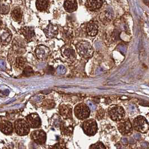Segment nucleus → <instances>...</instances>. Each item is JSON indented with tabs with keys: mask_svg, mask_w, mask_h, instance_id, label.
<instances>
[{
	"mask_svg": "<svg viewBox=\"0 0 149 149\" xmlns=\"http://www.w3.org/2000/svg\"><path fill=\"white\" fill-rule=\"evenodd\" d=\"M76 47L79 54L84 58H90L93 56L94 53L93 47L89 42L86 41L79 42Z\"/></svg>",
	"mask_w": 149,
	"mask_h": 149,
	"instance_id": "nucleus-1",
	"label": "nucleus"
},
{
	"mask_svg": "<svg viewBox=\"0 0 149 149\" xmlns=\"http://www.w3.org/2000/svg\"><path fill=\"white\" fill-rule=\"evenodd\" d=\"M108 114L110 118L114 121H120L124 118L125 112L122 106L114 105L108 109Z\"/></svg>",
	"mask_w": 149,
	"mask_h": 149,
	"instance_id": "nucleus-2",
	"label": "nucleus"
},
{
	"mask_svg": "<svg viewBox=\"0 0 149 149\" xmlns=\"http://www.w3.org/2000/svg\"><path fill=\"white\" fill-rule=\"evenodd\" d=\"M133 128L136 131L141 133H146L149 130V123L143 116L137 117L133 122Z\"/></svg>",
	"mask_w": 149,
	"mask_h": 149,
	"instance_id": "nucleus-3",
	"label": "nucleus"
},
{
	"mask_svg": "<svg viewBox=\"0 0 149 149\" xmlns=\"http://www.w3.org/2000/svg\"><path fill=\"white\" fill-rule=\"evenodd\" d=\"M14 128L17 135L25 136L29 133L30 131V126L27 121L22 119H17L14 123Z\"/></svg>",
	"mask_w": 149,
	"mask_h": 149,
	"instance_id": "nucleus-4",
	"label": "nucleus"
},
{
	"mask_svg": "<svg viewBox=\"0 0 149 149\" xmlns=\"http://www.w3.org/2000/svg\"><path fill=\"white\" fill-rule=\"evenodd\" d=\"M90 113V109L85 104H79L74 108V114L78 119H85L89 117Z\"/></svg>",
	"mask_w": 149,
	"mask_h": 149,
	"instance_id": "nucleus-5",
	"label": "nucleus"
},
{
	"mask_svg": "<svg viewBox=\"0 0 149 149\" xmlns=\"http://www.w3.org/2000/svg\"><path fill=\"white\" fill-rule=\"evenodd\" d=\"M82 129L86 135L89 136L95 135L98 130V126L94 119H89L82 124Z\"/></svg>",
	"mask_w": 149,
	"mask_h": 149,
	"instance_id": "nucleus-6",
	"label": "nucleus"
},
{
	"mask_svg": "<svg viewBox=\"0 0 149 149\" xmlns=\"http://www.w3.org/2000/svg\"><path fill=\"white\" fill-rule=\"evenodd\" d=\"M118 129L122 135L129 136L132 133V126L129 119H124L118 124Z\"/></svg>",
	"mask_w": 149,
	"mask_h": 149,
	"instance_id": "nucleus-7",
	"label": "nucleus"
},
{
	"mask_svg": "<svg viewBox=\"0 0 149 149\" xmlns=\"http://www.w3.org/2000/svg\"><path fill=\"white\" fill-rule=\"evenodd\" d=\"M59 127L61 133L66 136L71 135L74 131V126L71 119H66L65 121H61Z\"/></svg>",
	"mask_w": 149,
	"mask_h": 149,
	"instance_id": "nucleus-8",
	"label": "nucleus"
},
{
	"mask_svg": "<svg viewBox=\"0 0 149 149\" xmlns=\"http://www.w3.org/2000/svg\"><path fill=\"white\" fill-rule=\"evenodd\" d=\"M31 138L36 144L43 145L46 141L47 135L43 130H37L32 133Z\"/></svg>",
	"mask_w": 149,
	"mask_h": 149,
	"instance_id": "nucleus-9",
	"label": "nucleus"
},
{
	"mask_svg": "<svg viewBox=\"0 0 149 149\" xmlns=\"http://www.w3.org/2000/svg\"><path fill=\"white\" fill-rule=\"evenodd\" d=\"M26 121L29 124L30 127L33 128H39L41 126V119L37 113H32L26 117Z\"/></svg>",
	"mask_w": 149,
	"mask_h": 149,
	"instance_id": "nucleus-10",
	"label": "nucleus"
},
{
	"mask_svg": "<svg viewBox=\"0 0 149 149\" xmlns=\"http://www.w3.org/2000/svg\"><path fill=\"white\" fill-rule=\"evenodd\" d=\"M49 49L44 46H39L35 49V54L37 57L40 60H45L49 56Z\"/></svg>",
	"mask_w": 149,
	"mask_h": 149,
	"instance_id": "nucleus-11",
	"label": "nucleus"
},
{
	"mask_svg": "<svg viewBox=\"0 0 149 149\" xmlns=\"http://www.w3.org/2000/svg\"><path fill=\"white\" fill-rule=\"evenodd\" d=\"M11 34L9 30L4 28L0 29V44L6 46L11 40Z\"/></svg>",
	"mask_w": 149,
	"mask_h": 149,
	"instance_id": "nucleus-12",
	"label": "nucleus"
},
{
	"mask_svg": "<svg viewBox=\"0 0 149 149\" xmlns=\"http://www.w3.org/2000/svg\"><path fill=\"white\" fill-rule=\"evenodd\" d=\"M59 112L64 119L72 118V108L69 105H61L59 108Z\"/></svg>",
	"mask_w": 149,
	"mask_h": 149,
	"instance_id": "nucleus-13",
	"label": "nucleus"
},
{
	"mask_svg": "<svg viewBox=\"0 0 149 149\" xmlns=\"http://www.w3.org/2000/svg\"><path fill=\"white\" fill-rule=\"evenodd\" d=\"M44 32L48 38H53L58 34V27L51 24L44 30Z\"/></svg>",
	"mask_w": 149,
	"mask_h": 149,
	"instance_id": "nucleus-14",
	"label": "nucleus"
},
{
	"mask_svg": "<svg viewBox=\"0 0 149 149\" xmlns=\"http://www.w3.org/2000/svg\"><path fill=\"white\" fill-rule=\"evenodd\" d=\"M0 130L5 135H10L12 133L14 130L13 124L9 121H3L0 123Z\"/></svg>",
	"mask_w": 149,
	"mask_h": 149,
	"instance_id": "nucleus-15",
	"label": "nucleus"
},
{
	"mask_svg": "<svg viewBox=\"0 0 149 149\" xmlns=\"http://www.w3.org/2000/svg\"><path fill=\"white\" fill-rule=\"evenodd\" d=\"M103 0H87L86 6L90 10L94 11L98 10L101 7Z\"/></svg>",
	"mask_w": 149,
	"mask_h": 149,
	"instance_id": "nucleus-16",
	"label": "nucleus"
},
{
	"mask_svg": "<svg viewBox=\"0 0 149 149\" xmlns=\"http://www.w3.org/2000/svg\"><path fill=\"white\" fill-rule=\"evenodd\" d=\"M86 32L87 34L90 36L94 37L97 34L98 32V26L96 22L90 21L87 25Z\"/></svg>",
	"mask_w": 149,
	"mask_h": 149,
	"instance_id": "nucleus-17",
	"label": "nucleus"
},
{
	"mask_svg": "<svg viewBox=\"0 0 149 149\" xmlns=\"http://www.w3.org/2000/svg\"><path fill=\"white\" fill-rule=\"evenodd\" d=\"M22 34L27 41H30L35 36L34 29L32 27H24L21 29Z\"/></svg>",
	"mask_w": 149,
	"mask_h": 149,
	"instance_id": "nucleus-18",
	"label": "nucleus"
},
{
	"mask_svg": "<svg viewBox=\"0 0 149 149\" xmlns=\"http://www.w3.org/2000/svg\"><path fill=\"white\" fill-rule=\"evenodd\" d=\"M64 7L67 12H74L77 8L76 1V0H66L64 3Z\"/></svg>",
	"mask_w": 149,
	"mask_h": 149,
	"instance_id": "nucleus-19",
	"label": "nucleus"
},
{
	"mask_svg": "<svg viewBox=\"0 0 149 149\" xmlns=\"http://www.w3.org/2000/svg\"><path fill=\"white\" fill-rule=\"evenodd\" d=\"M99 19L104 24L109 22L112 19V15L109 11L106 10L101 13L99 16Z\"/></svg>",
	"mask_w": 149,
	"mask_h": 149,
	"instance_id": "nucleus-20",
	"label": "nucleus"
},
{
	"mask_svg": "<svg viewBox=\"0 0 149 149\" xmlns=\"http://www.w3.org/2000/svg\"><path fill=\"white\" fill-rule=\"evenodd\" d=\"M62 54L64 57H65L69 59V60L73 61L76 57L75 52L74 50L71 48H66L62 51Z\"/></svg>",
	"mask_w": 149,
	"mask_h": 149,
	"instance_id": "nucleus-21",
	"label": "nucleus"
},
{
	"mask_svg": "<svg viewBox=\"0 0 149 149\" xmlns=\"http://www.w3.org/2000/svg\"><path fill=\"white\" fill-rule=\"evenodd\" d=\"M49 5L48 0H37L36 6L38 10L43 11L47 9Z\"/></svg>",
	"mask_w": 149,
	"mask_h": 149,
	"instance_id": "nucleus-22",
	"label": "nucleus"
},
{
	"mask_svg": "<svg viewBox=\"0 0 149 149\" xmlns=\"http://www.w3.org/2000/svg\"><path fill=\"white\" fill-rule=\"evenodd\" d=\"M26 62H27V61H26L25 58L22 57H18L16 58L14 64L15 67L17 69H22L25 67Z\"/></svg>",
	"mask_w": 149,
	"mask_h": 149,
	"instance_id": "nucleus-23",
	"label": "nucleus"
},
{
	"mask_svg": "<svg viewBox=\"0 0 149 149\" xmlns=\"http://www.w3.org/2000/svg\"><path fill=\"white\" fill-rule=\"evenodd\" d=\"M11 16L15 21H20L22 17L21 11L20 8H15L11 12Z\"/></svg>",
	"mask_w": 149,
	"mask_h": 149,
	"instance_id": "nucleus-24",
	"label": "nucleus"
},
{
	"mask_svg": "<svg viewBox=\"0 0 149 149\" xmlns=\"http://www.w3.org/2000/svg\"><path fill=\"white\" fill-rule=\"evenodd\" d=\"M43 106L46 108H52L54 106V101L51 100H46V101L44 102Z\"/></svg>",
	"mask_w": 149,
	"mask_h": 149,
	"instance_id": "nucleus-25",
	"label": "nucleus"
},
{
	"mask_svg": "<svg viewBox=\"0 0 149 149\" xmlns=\"http://www.w3.org/2000/svg\"><path fill=\"white\" fill-rule=\"evenodd\" d=\"M10 11V7L7 5H3L0 8V13L2 14H7Z\"/></svg>",
	"mask_w": 149,
	"mask_h": 149,
	"instance_id": "nucleus-26",
	"label": "nucleus"
},
{
	"mask_svg": "<svg viewBox=\"0 0 149 149\" xmlns=\"http://www.w3.org/2000/svg\"><path fill=\"white\" fill-rule=\"evenodd\" d=\"M33 73V71L30 67H27L25 68L24 70V75L25 76H29L32 74Z\"/></svg>",
	"mask_w": 149,
	"mask_h": 149,
	"instance_id": "nucleus-27",
	"label": "nucleus"
},
{
	"mask_svg": "<svg viewBox=\"0 0 149 149\" xmlns=\"http://www.w3.org/2000/svg\"><path fill=\"white\" fill-rule=\"evenodd\" d=\"M90 148L91 149H105L106 147L104 146L103 144L101 143V142H97L96 144H94V145H93L90 146Z\"/></svg>",
	"mask_w": 149,
	"mask_h": 149,
	"instance_id": "nucleus-28",
	"label": "nucleus"
},
{
	"mask_svg": "<svg viewBox=\"0 0 149 149\" xmlns=\"http://www.w3.org/2000/svg\"><path fill=\"white\" fill-rule=\"evenodd\" d=\"M66 72V69L64 66H61L58 67L57 69V73L59 74H63Z\"/></svg>",
	"mask_w": 149,
	"mask_h": 149,
	"instance_id": "nucleus-29",
	"label": "nucleus"
},
{
	"mask_svg": "<svg viewBox=\"0 0 149 149\" xmlns=\"http://www.w3.org/2000/svg\"><path fill=\"white\" fill-rule=\"evenodd\" d=\"M87 105H88L89 108H90V109H91V111H95V109H96V106H95V104H94L93 103H91V102L90 101H88L87 102Z\"/></svg>",
	"mask_w": 149,
	"mask_h": 149,
	"instance_id": "nucleus-30",
	"label": "nucleus"
},
{
	"mask_svg": "<svg viewBox=\"0 0 149 149\" xmlns=\"http://www.w3.org/2000/svg\"><path fill=\"white\" fill-rule=\"evenodd\" d=\"M122 142H123V143L124 144H127V142H128V141H127V138H123L122 139Z\"/></svg>",
	"mask_w": 149,
	"mask_h": 149,
	"instance_id": "nucleus-31",
	"label": "nucleus"
},
{
	"mask_svg": "<svg viewBox=\"0 0 149 149\" xmlns=\"http://www.w3.org/2000/svg\"><path fill=\"white\" fill-rule=\"evenodd\" d=\"M1 24H2V21H1V17H0V26H1Z\"/></svg>",
	"mask_w": 149,
	"mask_h": 149,
	"instance_id": "nucleus-32",
	"label": "nucleus"
},
{
	"mask_svg": "<svg viewBox=\"0 0 149 149\" xmlns=\"http://www.w3.org/2000/svg\"><path fill=\"white\" fill-rule=\"evenodd\" d=\"M146 1H147V2H148V1H149V0H146Z\"/></svg>",
	"mask_w": 149,
	"mask_h": 149,
	"instance_id": "nucleus-33",
	"label": "nucleus"
},
{
	"mask_svg": "<svg viewBox=\"0 0 149 149\" xmlns=\"http://www.w3.org/2000/svg\"><path fill=\"white\" fill-rule=\"evenodd\" d=\"M0 5H1V3H0Z\"/></svg>",
	"mask_w": 149,
	"mask_h": 149,
	"instance_id": "nucleus-34",
	"label": "nucleus"
}]
</instances>
